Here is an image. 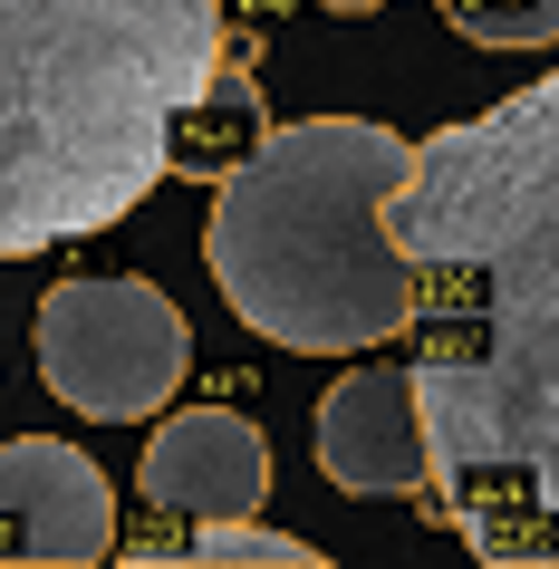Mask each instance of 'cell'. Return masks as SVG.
<instances>
[{"instance_id": "obj_6", "label": "cell", "mask_w": 559, "mask_h": 569, "mask_svg": "<svg viewBox=\"0 0 559 569\" xmlns=\"http://www.w3.org/2000/svg\"><path fill=\"white\" fill-rule=\"evenodd\" d=\"M164 521H232V511H261L270 492V445L261 425L232 416V406H193V416H164L146 445V473H136Z\"/></svg>"}, {"instance_id": "obj_4", "label": "cell", "mask_w": 559, "mask_h": 569, "mask_svg": "<svg viewBox=\"0 0 559 569\" xmlns=\"http://www.w3.org/2000/svg\"><path fill=\"white\" fill-rule=\"evenodd\" d=\"M193 367V329L154 280H59L39 300V377L97 425L164 416Z\"/></svg>"}, {"instance_id": "obj_10", "label": "cell", "mask_w": 559, "mask_h": 569, "mask_svg": "<svg viewBox=\"0 0 559 569\" xmlns=\"http://www.w3.org/2000/svg\"><path fill=\"white\" fill-rule=\"evenodd\" d=\"M328 10H396V0H328Z\"/></svg>"}, {"instance_id": "obj_2", "label": "cell", "mask_w": 559, "mask_h": 569, "mask_svg": "<svg viewBox=\"0 0 559 569\" xmlns=\"http://www.w3.org/2000/svg\"><path fill=\"white\" fill-rule=\"evenodd\" d=\"M212 68V0H0V261L126 222Z\"/></svg>"}, {"instance_id": "obj_7", "label": "cell", "mask_w": 559, "mask_h": 569, "mask_svg": "<svg viewBox=\"0 0 559 569\" xmlns=\"http://www.w3.org/2000/svg\"><path fill=\"white\" fill-rule=\"evenodd\" d=\"M319 473L367 502L425 492V425H415L406 367H357L319 396Z\"/></svg>"}, {"instance_id": "obj_5", "label": "cell", "mask_w": 559, "mask_h": 569, "mask_svg": "<svg viewBox=\"0 0 559 569\" xmlns=\"http://www.w3.org/2000/svg\"><path fill=\"white\" fill-rule=\"evenodd\" d=\"M117 550V492L78 445L20 435L0 445V560H107Z\"/></svg>"}, {"instance_id": "obj_9", "label": "cell", "mask_w": 559, "mask_h": 569, "mask_svg": "<svg viewBox=\"0 0 559 569\" xmlns=\"http://www.w3.org/2000/svg\"><path fill=\"white\" fill-rule=\"evenodd\" d=\"M193 560H280V569H319V550L299 531H261L251 511L232 521H193Z\"/></svg>"}, {"instance_id": "obj_3", "label": "cell", "mask_w": 559, "mask_h": 569, "mask_svg": "<svg viewBox=\"0 0 559 569\" xmlns=\"http://www.w3.org/2000/svg\"><path fill=\"white\" fill-rule=\"evenodd\" d=\"M415 146L377 117L270 126L222 164L203 261L241 329L280 338L299 358H348L406 338V251L386 241L377 203L406 183Z\"/></svg>"}, {"instance_id": "obj_1", "label": "cell", "mask_w": 559, "mask_h": 569, "mask_svg": "<svg viewBox=\"0 0 559 569\" xmlns=\"http://www.w3.org/2000/svg\"><path fill=\"white\" fill-rule=\"evenodd\" d=\"M406 251L425 492L501 569H559V68L425 136L377 203Z\"/></svg>"}, {"instance_id": "obj_8", "label": "cell", "mask_w": 559, "mask_h": 569, "mask_svg": "<svg viewBox=\"0 0 559 569\" xmlns=\"http://www.w3.org/2000/svg\"><path fill=\"white\" fill-rule=\"evenodd\" d=\"M443 20L472 49H550L559 39V0H443Z\"/></svg>"}]
</instances>
